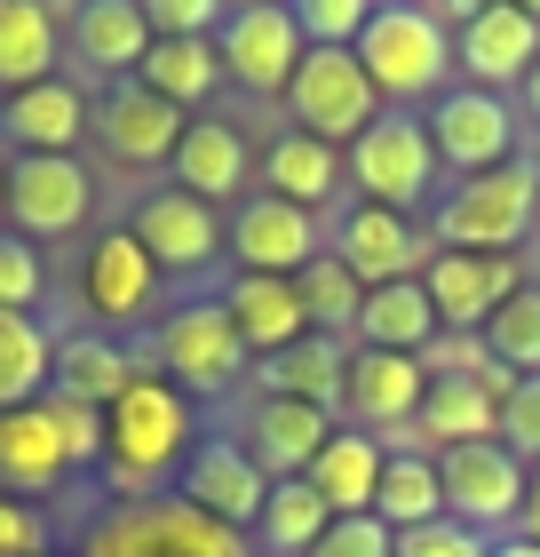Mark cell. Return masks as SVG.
<instances>
[{"label": "cell", "mask_w": 540, "mask_h": 557, "mask_svg": "<svg viewBox=\"0 0 540 557\" xmlns=\"http://www.w3.org/2000/svg\"><path fill=\"white\" fill-rule=\"evenodd\" d=\"M191 398L167 374H136L112 407H104V454H112V494L120 502H151L167 470H184L191 454Z\"/></svg>", "instance_id": "cell-1"}, {"label": "cell", "mask_w": 540, "mask_h": 557, "mask_svg": "<svg viewBox=\"0 0 540 557\" xmlns=\"http://www.w3.org/2000/svg\"><path fill=\"white\" fill-rule=\"evenodd\" d=\"M357 64L381 96V112H414L437 104L453 81V24L437 9H405V0H381L357 33Z\"/></svg>", "instance_id": "cell-2"}, {"label": "cell", "mask_w": 540, "mask_h": 557, "mask_svg": "<svg viewBox=\"0 0 540 557\" xmlns=\"http://www.w3.org/2000/svg\"><path fill=\"white\" fill-rule=\"evenodd\" d=\"M540 223V168L508 160L493 175H461L445 184V199L429 208L437 247H461V256H517Z\"/></svg>", "instance_id": "cell-3"}, {"label": "cell", "mask_w": 540, "mask_h": 557, "mask_svg": "<svg viewBox=\"0 0 540 557\" xmlns=\"http://www.w3.org/2000/svg\"><path fill=\"white\" fill-rule=\"evenodd\" d=\"M342 168H350V184L357 199H374V208H398V215H414L437 199V144L422 128V112H381L366 136H357L342 151Z\"/></svg>", "instance_id": "cell-4"}, {"label": "cell", "mask_w": 540, "mask_h": 557, "mask_svg": "<svg viewBox=\"0 0 540 557\" xmlns=\"http://www.w3.org/2000/svg\"><path fill=\"white\" fill-rule=\"evenodd\" d=\"M80 557H247V542L184 510L175 494H151V502H112L88 525Z\"/></svg>", "instance_id": "cell-5"}, {"label": "cell", "mask_w": 540, "mask_h": 557, "mask_svg": "<svg viewBox=\"0 0 540 557\" xmlns=\"http://www.w3.org/2000/svg\"><path fill=\"white\" fill-rule=\"evenodd\" d=\"M287 112H294L302 136L350 151V144L381 120V96H374V81H366V64H357V48H311L302 72L287 81Z\"/></svg>", "instance_id": "cell-6"}, {"label": "cell", "mask_w": 540, "mask_h": 557, "mask_svg": "<svg viewBox=\"0 0 540 557\" xmlns=\"http://www.w3.org/2000/svg\"><path fill=\"white\" fill-rule=\"evenodd\" d=\"M437 486H445V518H453V525L501 542V525L525 518L532 470H525L501 438H477V446H445V454H437Z\"/></svg>", "instance_id": "cell-7"}, {"label": "cell", "mask_w": 540, "mask_h": 557, "mask_svg": "<svg viewBox=\"0 0 540 557\" xmlns=\"http://www.w3.org/2000/svg\"><path fill=\"white\" fill-rule=\"evenodd\" d=\"M96 215V175L80 151H9V232L24 239H72Z\"/></svg>", "instance_id": "cell-8"}, {"label": "cell", "mask_w": 540, "mask_h": 557, "mask_svg": "<svg viewBox=\"0 0 540 557\" xmlns=\"http://www.w3.org/2000/svg\"><path fill=\"white\" fill-rule=\"evenodd\" d=\"M429 144H437V168H453V184L461 175H493V168H508L517 160V144H525V128H517V104H508L501 88H445L429 104Z\"/></svg>", "instance_id": "cell-9"}, {"label": "cell", "mask_w": 540, "mask_h": 557, "mask_svg": "<svg viewBox=\"0 0 540 557\" xmlns=\"http://www.w3.org/2000/svg\"><path fill=\"white\" fill-rule=\"evenodd\" d=\"M151 359H160V374L184 398H215V391H230L247 374V343H239V326H230L223 302H184V311L160 319Z\"/></svg>", "instance_id": "cell-10"}, {"label": "cell", "mask_w": 540, "mask_h": 557, "mask_svg": "<svg viewBox=\"0 0 540 557\" xmlns=\"http://www.w3.org/2000/svg\"><path fill=\"white\" fill-rule=\"evenodd\" d=\"M215 57H223V81L247 88V96H287V81L302 72L311 40L302 24L287 16V0H239L215 33Z\"/></svg>", "instance_id": "cell-11"}, {"label": "cell", "mask_w": 540, "mask_h": 557, "mask_svg": "<svg viewBox=\"0 0 540 557\" xmlns=\"http://www.w3.org/2000/svg\"><path fill=\"white\" fill-rule=\"evenodd\" d=\"M175 502L247 542L254 518H263V502H271V478L254 470V454H247L239 438H199V446L184 454V470H175Z\"/></svg>", "instance_id": "cell-12"}, {"label": "cell", "mask_w": 540, "mask_h": 557, "mask_svg": "<svg viewBox=\"0 0 540 557\" xmlns=\"http://www.w3.org/2000/svg\"><path fill=\"white\" fill-rule=\"evenodd\" d=\"M326 247H334V263H342L357 287H390V278H422V263H429L437 239H422L414 215L357 199V208L334 215V239H326Z\"/></svg>", "instance_id": "cell-13"}, {"label": "cell", "mask_w": 540, "mask_h": 557, "mask_svg": "<svg viewBox=\"0 0 540 557\" xmlns=\"http://www.w3.org/2000/svg\"><path fill=\"white\" fill-rule=\"evenodd\" d=\"M223 247L239 256V271H271V278H294L326 256V223L311 208H294V199H271L254 191L239 215L223 223Z\"/></svg>", "instance_id": "cell-14"}, {"label": "cell", "mask_w": 540, "mask_h": 557, "mask_svg": "<svg viewBox=\"0 0 540 557\" xmlns=\"http://www.w3.org/2000/svg\"><path fill=\"white\" fill-rule=\"evenodd\" d=\"M422 398H429V367L422 359H405V350H357L350 343V374H342V414H350V430H374V438L390 446V438L414 430Z\"/></svg>", "instance_id": "cell-15"}, {"label": "cell", "mask_w": 540, "mask_h": 557, "mask_svg": "<svg viewBox=\"0 0 540 557\" xmlns=\"http://www.w3.org/2000/svg\"><path fill=\"white\" fill-rule=\"evenodd\" d=\"M422 287H429V302H437V326L477 335V326L525 287V263H517V256H461V247H429Z\"/></svg>", "instance_id": "cell-16"}, {"label": "cell", "mask_w": 540, "mask_h": 557, "mask_svg": "<svg viewBox=\"0 0 540 557\" xmlns=\"http://www.w3.org/2000/svg\"><path fill=\"white\" fill-rule=\"evenodd\" d=\"M453 64L469 72V88H525L540 64V24L508 0H485L469 24H453Z\"/></svg>", "instance_id": "cell-17"}, {"label": "cell", "mask_w": 540, "mask_h": 557, "mask_svg": "<svg viewBox=\"0 0 540 557\" xmlns=\"http://www.w3.org/2000/svg\"><path fill=\"white\" fill-rule=\"evenodd\" d=\"M88 120H96V144H104L120 168H167L175 144H184V128H191V120L175 112L167 96H151L143 81H112L104 104H96Z\"/></svg>", "instance_id": "cell-18"}, {"label": "cell", "mask_w": 540, "mask_h": 557, "mask_svg": "<svg viewBox=\"0 0 540 557\" xmlns=\"http://www.w3.org/2000/svg\"><path fill=\"white\" fill-rule=\"evenodd\" d=\"M127 232L143 239V256L167 271H208L223 256V215L208 208V199H191V191H143L136 199V215H127Z\"/></svg>", "instance_id": "cell-19"}, {"label": "cell", "mask_w": 540, "mask_h": 557, "mask_svg": "<svg viewBox=\"0 0 540 557\" xmlns=\"http://www.w3.org/2000/svg\"><path fill=\"white\" fill-rule=\"evenodd\" d=\"M151 295H160V263L143 256V239L127 232V223L96 232L88 256H80V302H88V319L127 326V319L151 311Z\"/></svg>", "instance_id": "cell-20"}, {"label": "cell", "mask_w": 540, "mask_h": 557, "mask_svg": "<svg viewBox=\"0 0 540 557\" xmlns=\"http://www.w3.org/2000/svg\"><path fill=\"white\" fill-rule=\"evenodd\" d=\"M334 438V414L326 407H302V398H263L254 391V407L239 422V446L254 454V470L263 478H302L318 462V446Z\"/></svg>", "instance_id": "cell-21"}, {"label": "cell", "mask_w": 540, "mask_h": 557, "mask_svg": "<svg viewBox=\"0 0 540 557\" xmlns=\"http://www.w3.org/2000/svg\"><path fill=\"white\" fill-rule=\"evenodd\" d=\"M167 175H175V191H191V199H208V208H223V199H239V191H247V175H254V144L230 128V120L199 112L191 128H184V144H175Z\"/></svg>", "instance_id": "cell-22"}, {"label": "cell", "mask_w": 540, "mask_h": 557, "mask_svg": "<svg viewBox=\"0 0 540 557\" xmlns=\"http://www.w3.org/2000/svg\"><path fill=\"white\" fill-rule=\"evenodd\" d=\"M230 326H239V343H247V359H271V350H287L311 335V311H302V295H294V278H271V271H239L230 287L215 295Z\"/></svg>", "instance_id": "cell-23"}, {"label": "cell", "mask_w": 540, "mask_h": 557, "mask_svg": "<svg viewBox=\"0 0 540 557\" xmlns=\"http://www.w3.org/2000/svg\"><path fill=\"white\" fill-rule=\"evenodd\" d=\"M342 374H350V343L342 335H302L271 359H254V391L263 398H302V407H342Z\"/></svg>", "instance_id": "cell-24"}, {"label": "cell", "mask_w": 540, "mask_h": 557, "mask_svg": "<svg viewBox=\"0 0 540 557\" xmlns=\"http://www.w3.org/2000/svg\"><path fill=\"white\" fill-rule=\"evenodd\" d=\"M437 335H445V326H437V302H429L422 278L366 287V302H357V326H350L357 350H405V359H422Z\"/></svg>", "instance_id": "cell-25"}, {"label": "cell", "mask_w": 540, "mask_h": 557, "mask_svg": "<svg viewBox=\"0 0 540 557\" xmlns=\"http://www.w3.org/2000/svg\"><path fill=\"white\" fill-rule=\"evenodd\" d=\"M414 438H422V454L501 438V398L485 391L477 374H429V398H422V414H414Z\"/></svg>", "instance_id": "cell-26"}, {"label": "cell", "mask_w": 540, "mask_h": 557, "mask_svg": "<svg viewBox=\"0 0 540 557\" xmlns=\"http://www.w3.org/2000/svg\"><path fill=\"white\" fill-rule=\"evenodd\" d=\"M381 462H390V446H381L374 430L334 422V438L318 446V462L302 470V478H311V486L326 494V510H334V518H366V510H374V486H381Z\"/></svg>", "instance_id": "cell-27"}, {"label": "cell", "mask_w": 540, "mask_h": 557, "mask_svg": "<svg viewBox=\"0 0 540 557\" xmlns=\"http://www.w3.org/2000/svg\"><path fill=\"white\" fill-rule=\"evenodd\" d=\"M88 128V96L72 81H33L16 96H0V136L16 151H72Z\"/></svg>", "instance_id": "cell-28"}, {"label": "cell", "mask_w": 540, "mask_h": 557, "mask_svg": "<svg viewBox=\"0 0 540 557\" xmlns=\"http://www.w3.org/2000/svg\"><path fill=\"white\" fill-rule=\"evenodd\" d=\"M64 48L88 72H136L151 57V24L143 0H80V16L64 24Z\"/></svg>", "instance_id": "cell-29"}, {"label": "cell", "mask_w": 540, "mask_h": 557, "mask_svg": "<svg viewBox=\"0 0 540 557\" xmlns=\"http://www.w3.org/2000/svg\"><path fill=\"white\" fill-rule=\"evenodd\" d=\"M64 470H72V462H64V438H56L48 398L0 414V486H9V494H48Z\"/></svg>", "instance_id": "cell-30"}, {"label": "cell", "mask_w": 540, "mask_h": 557, "mask_svg": "<svg viewBox=\"0 0 540 557\" xmlns=\"http://www.w3.org/2000/svg\"><path fill=\"white\" fill-rule=\"evenodd\" d=\"M56 57H64V24L48 0H0V96L33 88V81H56Z\"/></svg>", "instance_id": "cell-31"}, {"label": "cell", "mask_w": 540, "mask_h": 557, "mask_svg": "<svg viewBox=\"0 0 540 557\" xmlns=\"http://www.w3.org/2000/svg\"><path fill=\"white\" fill-rule=\"evenodd\" d=\"M342 184H350V168H342V151H334V144L302 136V128L271 136V151H263V191H271V199H294V208L318 215Z\"/></svg>", "instance_id": "cell-32"}, {"label": "cell", "mask_w": 540, "mask_h": 557, "mask_svg": "<svg viewBox=\"0 0 540 557\" xmlns=\"http://www.w3.org/2000/svg\"><path fill=\"white\" fill-rule=\"evenodd\" d=\"M136 374H143L136 350L112 343V335H56V383H48V391L80 398V407H112Z\"/></svg>", "instance_id": "cell-33"}, {"label": "cell", "mask_w": 540, "mask_h": 557, "mask_svg": "<svg viewBox=\"0 0 540 557\" xmlns=\"http://www.w3.org/2000/svg\"><path fill=\"white\" fill-rule=\"evenodd\" d=\"M136 81L151 96H167L184 120H199L208 96L223 88V57H215V40H151V57L136 64Z\"/></svg>", "instance_id": "cell-34"}, {"label": "cell", "mask_w": 540, "mask_h": 557, "mask_svg": "<svg viewBox=\"0 0 540 557\" xmlns=\"http://www.w3.org/2000/svg\"><path fill=\"white\" fill-rule=\"evenodd\" d=\"M374 518L390 525V534H414V525H437V518H445L437 454H422V446H390V462H381V486H374Z\"/></svg>", "instance_id": "cell-35"}, {"label": "cell", "mask_w": 540, "mask_h": 557, "mask_svg": "<svg viewBox=\"0 0 540 557\" xmlns=\"http://www.w3.org/2000/svg\"><path fill=\"white\" fill-rule=\"evenodd\" d=\"M48 383H56V335L33 311H0V414L48 398Z\"/></svg>", "instance_id": "cell-36"}, {"label": "cell", "mask_w": 540, "mask_h": 557, "mask_svg": "<svg viewBox=\"0 0 540 557\" xmlns=\"http://www.w3.org/2000/svg\"><path fill=\"white\" fill-rule=\"evenodd\" d=\"M326 494L311 486V478H271V502H263V518H254V542H263L271 557H311L326 542Z\"/></svg>", "instance_id": "cell-37"}, {"label": "cell", "mask_w": 540, "mask_h": 557, "mask_svg": "<svg viewBox=\"0 0 540 557\" xmlns=\"http://www.w3.org/2000/svg\"><path fill=\"white\" fill-rule=\"evenodd\" d=\"M294 295H302V311H311V335H342L350 343V326H357V302H366V287L334 263V247L311 263V271H294Z\"/></svg>", "instance_id": "cell-38"}, {"label": "cell", "mask_w": 540, "mask_h": 557, "mask_svg": "<svg viewBox=\"0 0 540 557\" xmlns=\"http://www.w3.org/2000/svg\"><path fill=\"white\" fill-rule=\"evenodd\" d=\"M477 343L493 350L508 374H540V287H532V278H525V287L477 326Z\"/></svg>", "instance_id": "cell-39"}, {"label": "cell", "mask_w": 540, "mask_h": 557, "mask_svg": "<svg viewBox=\"0 0 540 557\" xmlns=\"http://www.w3.org/2000/svg\"><path fill=\"white\" fill-rule=\"evenodd\" d=\"M374 9L381 0H287V16L302 24L311 48H357V33H366Z\"/></svg>", "instance_id": "cell-40"}, {"label": "cell", "mask_w": 540, "mask_h": 557, "mask_svg": "<svg viewBox=\"0 0 540 557\" xmlns=\"http://www.w3.org/2000/svg\"><path fill=\"white\" fill-rule=\"evenodd\" d=\"M40 295H48V263L24 232H0V311H33L40 319Z\"/></svg>", "instance_id": "cell-41"}, {"label": "cell", "mask_w": 540, "mask_h": 557, "mask_svg": "<svg viewBox=\"0 0 540 557\" xmlns=\"http://www.w3.org/2000/svg\"><path fill=\"white\" fill-rule=\"evenodd\" d=\"M230 16V0H143L151 40H215Z\"/></svg>", "instance_id": "cell-42"}, {"label": "cell", "mask_w": 540, "mask_h": 557, "mask_svg": "<svg viewBox=\"0 0 540 557\" xmlns=\"http://www.w3.org/2000/svg\"><path fill=\"white\" fill-rule=\"evenodd\" d=\"M501 446L540 470V374H517V391L501 398Z\"/></svg>", "instance_id": "cell-43"}, {"label": "cell", "mask_w": 540, "mask_h": 557, "mask_svg": "<svg viewBox=\"0 0 540 557\" xmlns=\"http://www.w3.org/2000/svg\"><path fill=\"white\" fill-rule=\"evenodd\" d=\"M48 414H56V438H64V462H96L104 454V407H80V398L48 391Z\"/></svg>", "instance_id": "cell-44"}, {"label": "cell", "mask_w": 540, "mask_h": 557, "mask_svg": "<svg viewBox=\"0 0 540 557\" xmlns=\"http://www.w3.org/2000/svg\"><path fill=\"white\" fill-rule=\"evenodd\" d=\"M390 557H493V542L469 534V525H453V518H437V525H414V534H398Z\"/></svg>", "instance_id": "cell-45"}, {"label": "cell", "mask_w": 540, "mask_h": 557, "mask_svg": "<svg viewBox=\"0 0 540 557\" xmlns=\"http://www.w3.org/2000/svg\"><path fill=\"white\" fill-rule=\"evenodd\" d=\"M390 542H398V534L366 510V518H334V525H326V542H318L311 557H390Z\"/></svg>", "instance_id": "cell-46"}, {"label": "cell", "mask_w": 540, "mask_h": 557, "mask_svg": "<svg viewBox=\"0 0 540 557\" xmlns=\"http://www.w3.org/2000/svg\"><path fill=\"white\" fill-rule=\"evenodd\" d=\"M9 549H33V518H24L16 502H0V557Z\"/></svg>", "instance_id": "cell-47"}, {"label": "cell", "mask_w": 540, "mask_h": 557, "mask_svg": "<svg viewBox=\"0 0 540 557\" xmlns=\"http://www.w3.org/2000/svg\"><path fill=\"white\" fill-rule=\"evenodd\" d=\"M493 557H540V542H532V534H501Z\"/></svg>", "instance_id": "cell-48"}, {"label": "cell", "mask_w": 540, "mask_h": 557, "mask_svg": "<svg viewBox=\"0 0 540 557\" xmlns=\"http://www.w3.org/2000/svg\"><path fill=\"white\" fill-rule=\"evenodd\" d=\"M525 128L540 136V64H532V81H525Z\"/></svg>", "instance_id": "cell-49"}, {"label": "cell", "mask_w": 540, "mask_h": 557, "mask_svg": "<svg viewBox=\"0 0 540 557\" xmlns=\"http://www.w3.org/2000/svg\"><path fill=\"white\" fill-rule=\"evenodd\" d=\"M525 534L540 542V470H532V486H525Z\"/></svg>", "instance_id": "cell-50"}, {"label": "cell", "mask_w": 540, "mask_h": 557, "mask_svg": "<svg viewBox=\"0 0 540 557\" xmlns=\"http://www.w3.org/2000/svg\"><path fill=\"white\" fill-rule=\"evenodd\" d=\"M0 232H9V160H0Z\"/></svg>", "instance_id": "cell-51"}, {"label": "cell", "mask_w": 540, "mask_h": 557, "mask_svg": "<svg viewBox=\"0 0 540 557\" xmlns=\"http://www.w3.org/2000/svg\"><path fill=\"white\" fill-rule=\"evenodd\" d=\"M508 9H525V16H532V24H540V0H508Z\"/></svg>", "instance_id": "cell-52"}, {"label": "cell", "mask_w": 540, "mask_h": 557, "mask_svg": "<svg viewBox=\"0 0 540 557\" xmlns=\"http://www.w3.org/2000/svg\"><path fill=\"white\" fill-rule=\"evenodd\" d=\"M405 9H445V0H405Z\"/></svg>", "instance_id": "cell-53"}]
</instances>
